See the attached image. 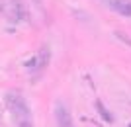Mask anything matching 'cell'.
<instances>
[{
    "label": "cell",
    "mask_w": 131,
    "mask_h": 127,
    "mask_svg": "<svg viewBox=\"0 0 131 127\" xmlns=\"http://www.w3.org/2000/svg\"><path fill=\"white\" fill-rule=\"evenodd\" d=\"M6 104L20 119H29V110L24 98H20L18 94H6Z\"/></svg>",
    "instance_id": "6da1fadb"
},
{
    "label": "cell",
    "mask_w": 131,
    "mask_h": 127,
    "mask_svg": "<svg viewBox=\"0 0 131 127\" xmlns=\"http://www.w3.org/2000/svg\"><path fill=\"white\" fill-rule=\"evenodd\" d=\"M55 117H57V123L59 127H72V119L71 113L63 108V106H57V111H55Z\"/></svg>",
    "instance_id": "7a4b0ae2"
},
{
    "label": "cell",
    "mask_w": 131,
    "mask_h": 127,
    "mask_svg": "<svg viewBox=\"0 0 131 127\" xmlns=\"http://www.w3.org/2000/svg\"><path fill=\"white\" fill-rule=\"evenodd\" d=\"M112 8L121 16H131V2H127V0H114Z\"/></svg>",
    "instance_id": "3957f363"
},
{
    "label": "cell",
    "mask_w": 131,
    "mask_h": 127,
    "mask_svg": "<svg viewBox=\"0 0 131 127\" xmlns=\"http://www.w3.org/2000/svg\"><path fill=\"white\" fill-rule=\"evenodd\" d=\"M98 110H100V113H102V116H104L106 119H108V121H112V116H110L108 111L104 110V106H102V104H98Z\"/></svg>",
    "instance_id": "277c9868"
}]
</instances>
